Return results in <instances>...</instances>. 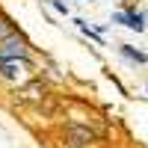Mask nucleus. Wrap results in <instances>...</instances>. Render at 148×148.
<instances>
[{
  "instance_id": "f257e3e1",
  "label": "nucleus",
  "mask_w": 148,
  "mask_h": 148,
  "mask_svg": "<svg viewBox=\"0 0 148 148\" xmlns=\"http://www.w3.org/2000/svg\"><path fill=\"white\" fill-rule=\"evenodd\" d=\"M98 142H101V136L92 127L74 125V121H65L59 127V145L62 148H98Z\"/></svg>"
},
{
  "instance_id": "f03ea898",
  "label": "nucleus",
  "mask_w": 148,
  "mask_h": 148,
  "mask_svg": "<svg viewBox=\"0 0 148 148\" xmlns=\"http://www.w3.org/2000/svg\"><path fill=\"white\" fill-rule=\"evenodd\" d=\"M0 80H6L12 86H24L33 80V62L30 59H3L0 62Z\"/></svg>"
},
{
  "instance_id": "7ed1b4c3",
  "label": "nucleus",
  "mask_w": 148,
  "mask_h": 148,
  "mask_svg": "<svg viewBox=\"0 0 148 148\" xmlns=\"http://www.w3.org/2000/svg\"><path fill=\"white\" fill-rule=\"evenodd\" d=\"M68 121H74V125H83V127H92L98 136H107V121L104 119H98L92 110H86L80 104H68Z\"/></svg>"
},
{
  "instance_id": "20e7f679",
  "label": "nucleus",
  "mask_w": 148,
  "mask_h": 148,
  "mask_svg": "<svg viewBox=\"0 0 148 148\" xmlns=\"http://www.w3.org/2000/svg\"><path fill=\"white\" fill-rule=\"evenodd\" d=\"M15 98H18V104H24V107H42L47 101V86L39 77H33V80L24 83V86H18Z\"/></svg>"
},
{
  "instance_id": "39448f33",
  "label": "nucleus",
  "mask_w": 148,
  "mask_h": 148,
  "mask_svg": "<svg viewBox=\"0 0 148 148\" xmlns=\"http://www.w3.org/2000/svg\"><path fill=\"white\" fill-rule=\"evenodd\" d=\"M3 59H30V42L24 39L21 33L3 39L0 42V62H3Z\"/></svg>"
},
{
  "instance_id": "423d86ee",
  "label": "nucleus",
  "mask_w": 148,
  "mask_h": 148,
  "mask_svg": "<svg viewBox=\"0 0 148 148\" xmlns=\"http://www.w3.org/2000/svg\"><path fill=\"white\" fill-rule=\"evenodd\" d=\"M125 27L142 33V30H145V12H142V9H127V24H125Z\"/></svg>"
},
{
  "instance_id": "0eeeda50",
  "label": "nucleus",
  "mask_w": 148,
  "mask_h": 148,
  "mask_svg": "<svg viewBox=\"0 0 148 148\" xmlns=\"http://www.w3.org/2000/svg\"><path fill=\"white\" fill-rule=\"evenodd\" d=\"M119 53L125 56V59H130V62H139V65L148 62V56H145L142 51H136V47H130V45H119Z\"/></svg>"
},
{
  "instance_id": "6e6552de",
  "label": "nucleus",
  "mask_w": 148,
  "mask_h": 148,
  "mask_svg": "<svg viewBox=\"0 0 148 148\" xmlns=\"http://www.w3.org/2000/svg\"><path fill=\"white\" fill-rule=\"evenodd\" d=\"M15 33H18V30H15V24H12V18L0 12V42L9 39V36H15Z\"/></svg>"
},
{
  "instance_id": "1a4fd4ad",
  "label": "nucleus",
  "mask_w": 148,
  "mask_h": 148,
  "mask_svg": "<svg viewBox=\"0 0 148 148\" xmlns=\"http://www.w3.org/2000/svg\"><path fill=\"white\" fill-rule=\"evenodd\" d=\"M51 6L56 12H62V15H68V3H65V0H51Z\"/></svg>"
},
{
  "instance_id": "9d476101",
  "label": "nucleus",
  "mask_w": 148,
  "mask_h": 148,
  "mask_svg": "<svg viewBox=\"0 0 148 148\" xmlns=\"http://www.w3.org/2000/svg\"><path fill=\"white\" fill-rule=\"evenodd\" d=\"M86 3H89V0H86Z\"/></svg>"
}]
</instances>
